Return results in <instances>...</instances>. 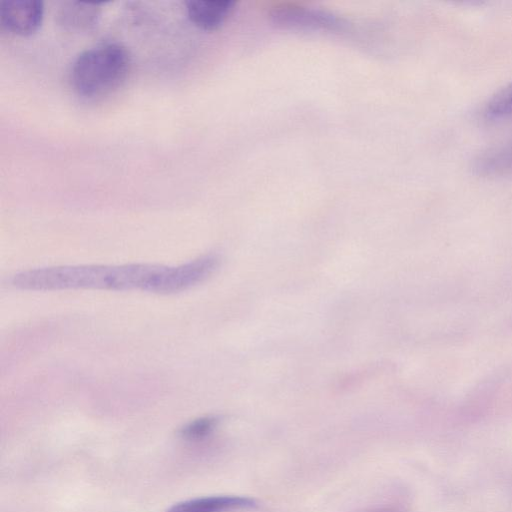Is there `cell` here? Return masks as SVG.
<instances>
[{
  "instance_id": "10",
  "label": "cell",
  "mask_w": 512,
  "mask_h": 512,
  "mask_svg": "<svg viewBox=\"0 0 512 512\" xmlns=\"http://www.w3.org/2000/svg\"><path fill=\"white\" fill-rule=\"evenodd\" d=\"M219 419L215 416H206L195 419L184 425L179 435L185 440H199L208 436L218 425Z\"/></svg>"
},
{
  "instance_id": "8",
  "label": "cell",
  "mask_w": 512,
  "mask_h": 512,
  "mask_svg": "<svg viewBox=\"0 0 512 512\" xmlns=\"http://www.w3.org/2000/svg\"><path fill=\"white\" fill-rule=\"evenodd\" d=\"M480 175H502L512 172V143L491 148L479 155L474 163Z\"/></svg>"
},
{
  "instance_id": "7",
  "label": "cell",
  "mask_w": 512,
  "mask_h": 512,
  "mask_svg": "<svg viewBox=\"0 0 512 512\" xmlns=\"http://www.w3.org/2000/svg\"><path fill=\"white\" fill-rule=\"evenodd\" d=\"M101 8L99 3L64 2L57 13L59 25L68 31H86L97 24Z\"/></svg>"
},
{
  "instance_id": "9",
  "label": "cell",
  "mask_w": 512,
  "mask_h": 512,
  "mask_svg": "<svg viewBox=\"0 0 512 512\" xmlns=\"http://www.w3.org/2000/svg\"><path fill=\"white\" fill-rule=\"evenodd\" d=\"M484 113L489 118H499L512 113V82L491 97Z\"/></svg>"
},
{
  "instance_id": "6",
  "label": "cell",
  "mask_w": 512,
  "mask_h": 512,
  "mask_svg": "<svg viewBox=\"0 0 512 512\" xmlns=\"http://www.w3.org/2000/svg\"><path fill=\"white\" fill-rule=\"evenodd\" d=\"M256 506L254 499L235 496L217 495L186 500L175 504L167 512H237Z\"/></svg>"
},
{
  "instance_id": "4",
  "label": "cell",
  "mask_w": 512,
  "mask_h": 512,
  "mask_svg": "<svg viewBox=\"0 0 512 512\" xmlns=\"http://www.w3.org/2000/svg\"><path fill=\"white\" fill-rule=\"evenodd\" d=\"M44 4L39 0H5L0 5L2 27L17 36H30L41 27Z\"/></svg>"
},
{
  "instance_id": "2",
  "label": "cell",
  "mask_w": 512,
  "mask_h": 512,
  "mask_svg": "<svg viewBox=\"0 0 512 512\" xmlns=\"http://www.w3.org/2000/svg\"><path fill=\"white\" fill-rule=\"evenodd\" d=\"M131 59L118 43H103L81 52L73 61L70 83L84 99H98L117 90L126 80Z\"/></svg>"
},
{
  "instance_id": "1",
  "label": "cell",
  "mask_w": 512,
  "mask_h": 512,
  "mask_svg": "<svg viewBox=\"0 0 512 512\" xmlns=\"http://www.w3.org/2000/svg\"><path fill=\"white\" fill-rule=\"evenodd\" d=\"M161 269L150 264L45 267L19 272L10 283L23 290L138 289L154 293Z\"/></svg>"
},
{
  "instance_id": "3",
  "label": "cell",
  "mask_w": 512,
  "mask_h": 512,
  "mask_svg": "<svg viewBox=\"0 0 512 512\" xmlns=\"http://www.w3.org/2000/svg\"><path fill=\"white\" fill-rule=\"evenodd\" d=\"M270 20L276 27L289 30L342 31L347 26L344 20L333 14L292 5L273 9Z\"/></svg>"
},
{
  "instance_id": "11",
  "label": "cell",
  "mask_w": 512,
  "mask_h": 512,
  "mask_svg": "<svg viewBox=\"0 0 512 512\" xmlns=\"http://www.w3.org/2000/svg\"><path fill=\"white\" fill-rule=\"evenodd\" d=\"M368 512H402V511H400L396 508H392V507H380V508L371 509Z\"/></svg>"
},
{
  "instance_id": "5",
  "label": "cell",
  "mask_w": 512,
  "mask_h": 512,
  "mask_svg": "<svg viewBox=\"0 0 512 512\" xmlns=\"http://www.w3.org/2000/svg\"><path fill=\"white\" fill-rule=\"evenodd\" d=\"M235 2L232 0H189L186 11L190 21L203 30L218 29L232 13Z\"/></svg>"
}]
</instances>
